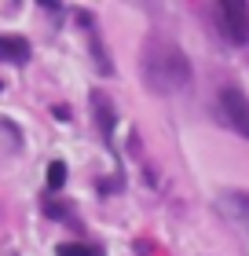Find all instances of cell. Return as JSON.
Listing matches in <instances>:
<instances>
[{
	"label": "cell",
	"mask_w": 249,
	"mask_h": 256,
	"mask_svg": "<svg viewBox=\"0 0 249 256\" xmlns=\"http://www.w3.org/2000/svg\"><path fill=\"white\" fill-rule=\"evenodd\" d=\"M26 59H30V44L22 37H0V62L22 66Z\"/></svg>",
	"instance_id": "52a82bcc"
},
{
	"label": "cell",
	"mask_w": 249,
	"mask_h": 256,
	"mask_svg": "<svg viewBox=\"0 0 249 256\" xmlns=\"http://www.w3.org/2000/svg\"><path fill=\"white\" fill-rule=\"evenodd\" d=\"M92 110H96V124H99V132H103V139L110 143L114 139V124H117V110H114V102L103 96V92L96 88L92 92Z\"/></svg>",
	"instance_id": "8992f818"
},
{
	"label": "cell",
	"mask_w": 249,
	"mask_h": 256,
	"mask_svg": "<svg viewBox=\"0 0 249 256\" xmlns=\"http://www.w3.org/2000/svg\"><path fill=\"white\" fill-rule=\"evenodd\" d=\"M63 183H66V161H52L48 165V187L59 190Z\"/></svg>",
	"instance_id": "9c48e42d"
},
{
	"label": "cell",
	"mask_w": 249,
	"mask_h": 256,
	"mask_svg": "<svg viewBox=\"0 0 249 256\" xmlns=\"http://www.w3.org/2000/svg\"><path fill=\"white\" fill-rule=\"evenodd\" d=\"M77 18H81V26H85V33H88V48H92V59H96V70H99L103 77H110L114 74V62L106 59V48H103V40H99V30H96L92 11H77Z\"/></svg>",
	"instance_id": "277c9868"
},
{
	"label": "cell",
	"mask_w": 249,
	"mask_h": 256,
	"mask_svg": "<svg viewBox=\"0 0 249 256\" xmlns=\"http://www.w3.org/2000/svg\"><path fill=\"white\" fill-rule=\"evenodd\" d=\"M220 205L242 230H249V190H223L220 194Z\"/></svg>",
	"instance_id": "5b68a950"
},
{
	"label": "cell",
	"mask_w": 249,
	"mask_h": 256,
	"mask_svg": "<svg viewBox=\"0 0 249 256\" xmlns=\"http://www.w3.org/2000/svg\"><path fill=\"white\" fill-rule=\"evenodd\" d=\"M55 256H106V252L96 242H59Z\"/></svg>",
	"instance_id": "ba28073f"
},
{
	"label": "cell",
	"mask_w": 249,
	"mask_h": 256,
	"mask_svg": "<svg viewBox=\"0 0 249 256\" xmlns=\"http://www.w3.org/2000/svg\"><path fill=\"white\" fill-rule=\"evenodd\" d=\"M52 114H55V118H59V121H70V110H66V106H55Z\"/></svg>",
	"instance_id": "30bf717a"
},
{
	"label": "cell",
	"mask_w": 249,
	"mask_h": 256,
	"mask_svg": "<svg viewBox=\"0 0 249 256\" xmlns=\"http://www.w3.org/2000/svg\"><path fill=\"white\" fill-rule=\"evenodd\" d=\"M212 18H216V30L223 40L249 44V4L245 0H220L212 8Z\"/></svg>",
	"instance_id": "7a4b0ae2"
},
{
	"label": "cell",
	"mask_w": 249,
	"mask_h": 256,
	"mask_svg": "<svg viewBox=\"0 0 249 256\" xmlns=\"http://www.w3.org/2000/svg\"><path fill=\"white\" fill-rule=\"evenodd\" d=\"M220 118L231 132H238L242 139H249V96L238 84L220 88Z\"/></svg>",
	"instance_id": "3957f363"
},
{
	"label": "cell",
	"mask_w": 249,
	"mask_h": 256,
	"mask_svg": "<svg viewBox=\"0 0 249 256\" xmlns=\"http://www.w3.org/2000/svg\"><path fill=\"white\" fill-rule=\"evenodd\" d=\"M139 74H143V84L154 92V96H176V92L191 88V59L180 44L158 40L150 37L143 44V55H139Z\"/></svg>",
	"instance_id": "6da1fadb"
}]
</instances>
